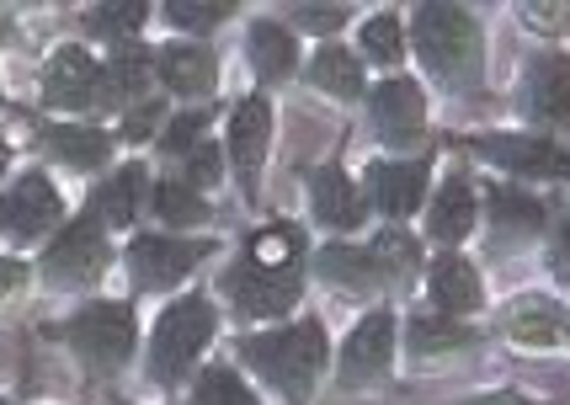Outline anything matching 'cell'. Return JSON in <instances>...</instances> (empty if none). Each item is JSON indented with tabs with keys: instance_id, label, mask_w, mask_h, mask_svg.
Here are the masks:
<instances>
[{
	"instance_id": "2e32d148",
	"label": "cell",
	"mask_w": 570,
	"mask_h": 405,
	"mask_svg": "<svg viewBox=\"0 0 570 405\" xmlns=\"http://www.w3.org/2000/svg\"><path fill=\"white\" fill-rule=\"evenodd\" d=\"M368 187L390 219H405V214H416V202L426 192V171H422V160L416 166H373Z\"/></svg>"
},
{
	"instance_id": "e575fe53",
	"label": "cell",
	"mask_w": 570,
	"mask_h": 405,
	"mask_svg": "<svg viewBox=\"0 0 570 405\" xmlns=\"http://www.w3.org/2000/svg\"><path fill=\"white\" fill-rule=\"evenodd\" d=\"M203 124H208V101H203L198 112H187V118H176V124L166 128V139H160V145H166V150H176V155H187V150H193V139H198V134H203Z\"/></svg>"
},
{
	"instance_id": "4316f807",
	"label": "cell",
	"mask_w": 570,
	"mask_h": 405,
	"mask_svg": "<svg viewBox=\"0 0 570 405\" xmlns=\"http://www.w3.org/2000/svg\"><path fill=\"white\" fill-rule=\"evenodd\" d=\"M474 336L464 326H453V320H438V315H416L411 320V347L416 357H432V353H448V347H470Z\"/></svg>"
},
{
	"instance_id": "7c38bea8",
	"label": "cell",
	"mask_w": 570,
	"mask_h": 405,
	"mask_svg": "<svg viewBox=\"0 0 570 405\" xmlns=\"http://www.w3.org/2000/svg\"><path fill=\"white\" fill-rule=\"evenodd\" d=\"M373 124L390 145H411L426 124V97L416 80H384L373 91Z\"/></svg>"
},
{
	"instance_id": "30bf717a",
	"label": "cell",
	"mask_w": 570,
	"mask_h": 405,
	"mask_svg": "<svg viewBox=\"0 0 570 405\" xmlns=\"http://www.w3.org/2000/svg\"><path fill=\"white\" fill-rule=\"evenodd\" d=\"M59 214H65V202L53 192V181L49 177H22L11 192H6L0 225H6V235H17V240H32V235H43V229L59 225Z\"/></svg>"
},
{
	"instance_id": "ac0fdd59",
	"label": "cell",
	"mask_w": 570,
	"mask_h": 405,
	"mask_svg": "<svg viewBox=\"0 0 570 405\" xmlns=\"http://www.w3.org/2000/svg\"><path fill=\"white\" fill-rule=\"evenodd\" d=\"M432 304L448 309V315H470L480 304V278H474V267L464 256H443L432 267Z\"/></svg>"
},
{
	"instance_id": "f35d334b",
	"label": "cell",
	"mask_w": 570,
	"mask_h": 405,
	"mask_svg": "<svg viewBox=\"0 0 570 405\" xmlns=\"http://www.w3.org/2000/svg\"><path fill=\"white\" fill-rule=\"evenodd\" d=\"M522 11H528V22L533 27H549V32L566 27V6H522Z\"/></svg>"
},
{
	"instance_id": "4dcf8cb0",
	"label": "cell",
	"mask_w": 570,
	"mask_h": 405,
	"mask_svg": "<svg viewBox=\"0 0 570 405\" xmlns=\"http://www.w3.org/2000/svg\"><path fill=\"white\" fill-rule=\"evenodd\" d=\"M512 330H518L528 347H549L554 342V304H544V299H522L518 309H512Z\"/></svg>"
},
{
	"instance_id": "b9f144b4",
	"label": "cell",
	"mask_w": 570,
	"mask_h": 405,
	"mask_svg": "<svg viewBox=\"0 0 570 405\" xmlns=\"http://www.w3.org/2000/svg\"><path fill=\"white\" fill-rule=\"evenodd\" d=\"M474 405H528L522 395H485V401H474Z\"/></svg>"
},
{
	"instance_id": "ffe728a7",
	"label": "cell",
	"mask_w": 570,
	"mask_h": 405,
	"mask_svg": "<svg viewBox=\"0 0 570 405\" xmlns=\"http://www.w3.org/2000/svg\"><path fill=\"white\" fill-rule=\"evenodd\" d=\"M139 192H145V166H124L112 181H101V187H97L91 214H97V219H107V225H134Z\"/></svg>"
},
{
	"instance_id": "8d00e7d4",
	"label": "cell",
	"mask_w": 570,
	"mask_h": 405,
	"mask_svg": "<svg viewBox=\"0 0 570 405\" xmlns=\"http://www.w3.org/2000/svg\"><path fill=\"white\" fill-rule=\"evenodd\" d=\"M294 22L309 32H336L347 22V6H294Z\"/></svg>"
},
{
	"instance_id": "3957f363",
	"label": "cell",
	"mask_w": 570,
	"mask_h": 405,
	"mask_svg": "<svg viewBox=\"0 0 570 405\" xmlns=\"http://www.w3.org/2000/svg\"><path fill=\"white\" fill-rule=\"evenodd\" d=\"M208 336H214V304L203 299V294H187V299H176L166 315H160V326H155V342H149V374L160 384L181 379L187 368H193V357L208 347Z\"/></svg>"
},
{
	"instance_id": "5b68a950",
	"label": "cell",
	"mask_w": 570,
	"mask_h": 405,
	"mask_svg": "<svg viewBox=\"0 0 570 405\" xmlns=\"http://www.w3.org/2000/svg\"><path fill=\"white\" fill-rule=\"evenodd\" d=\"M224 294L235 299L240 315H288L298 299V273H288V267H262V261L240 256V261L224 273Z\"/></svg>"
},
{
	"instance_id": "d590c367",
	"label": "cell",
	"mask_w": 570,
	"mask_h": 405,
	"mask_svg": "<svg viewBox=\"0 0 570 405\" xmlns=\"http://www.w3.org/2000/svg\"><path fill=\"white\" fill-rule=\"evenodd\" d=\"M187 177L198 181V187H214V181H219V145H208V139L193 145V150H187Z\"/></svg>"
},
{
	"instance_id": "836d02e7",
	"label": "cell",
	"mask_w": 570,
	"mask_h": 405,
	"mask_svg": "<svg viewBox=\"0 0 570 405\" xmlns=\"http://www.w3.org/2000/svg\"><path fill=\"white\" fill-rule=\"evenodd\" d=\"M363 49H368L379 65H395L400 59V17H390V11L373 17V22L363 27Z\"/></svg>"
},
{
	"instance_id": "f1b7e54d",
	"label": "cell",
	"mask_w": 570,
	"mask_h": 405,
	"mask_svg": "<svg viewBox=\"0 0 570 405\" xmlns=\"http://www.w3.org/2000/svg\"><path fill=\"white\" fill-rule=\"evenodd\" d=\"M491 214H497L501 229H518V235L544 229V208L533 198H522V192H512V187H497V192H491Z\"/></svg>"
},
{
	"instance_id": "52a82bcc",
	"label": "cell",
	"mask_w": 570,
	"mask_h": 405,
	"mask_svg": "<svg viewBox=\"0 0 570 405\" xmlns=\"http://www.w3.org/2000/svg\"><path fill=\"white\" fill-rule=\"evenodd\" d=\"M208 246L198 240H171V235H145V240H134V251H128V267H134V278L139 288H171L181 283L193 267L203 261Z\"/></svg>"
},
{
	"instance_id": "e0dca14e",
	"label": "cell",
	"mask_w": 570,
	"mask_h": 405,
	"mask_svg": "<svg viewBox=\"0 0 570 405\" xmlns=\"http://www.w3.org/2000/svg\"><path fill=\"white\" fill-rule=\"evenodd\" d=\"M528 101L539 118H570V59L566 53H549L533 65L528 76Z\"/></svg>"
},
{
	"instance_id": "d6986e66",
	"label": "cell",
	"mask_w": 570,
	"mask_h": 405,
	"mask_svg": "<svg viewBox=\"0 0 570 405\" xmlns=\"http://www.w3.org/2000/svg\"><path fill=\"white\" fill-rule=\"evenodd\" d=\"M43 145H49L65 166H80V171H91V166H101V160L112 155V139H107L101 128H75V124L49 128V134H43Z\"/></svg>"
},
{
	"instance_id": "ab89813d",
	"label": "cell",
	"mask_w": 570,
	"mask_h": 405,
	"mask_svg": "<svg viewBox=\"0 0 570 405\" xmlns=\"http://www.w3.org/2000/svg\"><path fill=\"white\" fill-rule=\"evenodd\" d=\"M149 128H155V107H145V112H134V118H128V139H145Z\"/></svg>"
},
{
	"instance_id": "1f68e13d",
	"label": "cell",
	"mask_w": 570,
	"mask_h": 405,
	"mask_svg": "<svg viewBox=\"0 0 570 405\" xmlns=\"http://www.w3.org/2000/svg\"><path fill=\"white\" fill-rule=\"evenodd\" d=\"M145 6L139 0H128V6H97V11H86V27L101 32V38H128V32H139L145 27Z\"/></svg>"
},
{
	"instance_id": "7402d4cb",
	"label": "cell",
	"mask_w": 570,
	"mask_h": 405,
	"mask_svg": "<svg viewBox=\"0 0 570 405\" xmlns=\"http://www.w3.org/2000/svg\"><path fill=\"white\" fill-rule=\"evenodd\" d=\"M250 59H256V76L262 80H283L294 70V32L277 22H256L250 27Z\"/></svg>"
},
{
	"instance_id": "603a6c76",
	"label": "cell",
	"mask_w": 570,
	"mask_h": 405,
	"mask_svg": "<svg viewBox=\"0 0 570 405\" xmlns=\"http://www.w3.org/2000/svg\"><path fill=\"white\" fill-rule=\"evenodd\" d=\"M309 80L331 91V97H363V59H352L347 49H331L325 43L315 59H309Z\"/></svg>"
},
{
	"instance_id": "277c9868",
	"label": "cell",
	"mask_w": 570,
	"mask_h": 405,
	"mask_svg": "<svg viewBox=\"0 0 570 405\" xmlns=\"http://www.w3.org/2000/svg\"><path fill=\"white\" fill-rule=\"evenodd\" d=\"M43 97H49V107H70V112H97V107H107L112 101V80H107V70H101L97 59L86 49H75V43H65V49L49 59V76H43Z\"/></svg>"
},
{
	"instance_id": "9a60e30c",
	"label": "cell",
	"mask_w": 570,
	"mask_h": 405,
	"mask_svg": "<svg viewBox=\"0 0 570 405\" xmlns=\"http://www.w3.org/2000/svg\"><path fill=\"white\" fill-rule=\"evenodd\" d=\"M309 198H315L321 225H331V229H352L357 219H363V192H357L336 166H325V171L309 177Z\"/></svg>"
},
{
	"instance_id": "8fae6325",
	"label": "cell",
	"mask_w": 570,
	"mask_h": 405,
	"mask_svg": "<svg viewBox=\"0 0 570 405\" xmlns=\"http://www.w3.org/2000/svg\"><path fill=\"white\" fill-rule=\"evenodd\" d=\"M390 357H395V320L384 309H373L368 320L347 336V347H342V384L379 379L390 368Z\"/></svg>"
},
{
	"instance_id": "f546056e",
	"label": "cell",
	"mask_w": 570,
	"mask_h": 405,
	"mask_svg": "<svg viewBox=\"0 0 570 405\" xmlns=\"http://www.w3.org/2000/svg\"><path fill=\"white\" fill-rule=\"evenodd\" d=\"M193 405H256V395L240 384L235 368H208L193 389Z\"/></svg>"
},
{
	"instance_id": "60d3db41",
	"label": "cell",
	"mask_w": 570,
	"mask_h": 405,
	"mask_svg": "<svg viewBox=\"0 0 570 405\" xmlns=\"http://www.w3.org/2000/svg\"><path fill=\"white\" fill-rule=\"evenodd\" d=\"M22 261H0V294H6V288H17V283H22Z\"/></svg>"
},
{
	"instance_id": "cb8c5ba5",
	"label": "cell",
	"mask_w": 570,
	"mask_h": 405,
	"mask_svg": "<svg viewBox=\"0 0 570 405\" xmlns=\"http://www.w3.org/2000/svg\"><path fill=\"white\" fill-rule=\"evenodd\" d=\"M321 273H325V283H342V288H373V283L384 278L368 246H325Z\"/></svg>"
},
{
	"instance_id": "ba28073f",
	"label": "cell",
	"mask_w": 570,
	"mask_h": 405,
	"mask_svg": "<svg viewBox=\"0 0 570 405\" xmlns=\"http://www.w3.org/2000/svg\"><path fill=\"white\" fill-rule=\"evenodd\" d=\"M43 273L53 283H97L107 273V240H101V229L91 219H80L75 229H65L59 240L49 246V261H43Z\"/></svg>"
},
{
	"instance_id": "5bb4252c",
	"label": "cell",
	"mask_w": 570,
	"mask_h": 405,
	"mask_svg": "<svg viewBox=\"0 0 570 405\" xmlns=\"http://www.w3.org/2000/svg\"><path fill=\"white\" fill-rule=\"evenodd\" d=\"M155 76L176 97H208L214 91V53L193 49V43H166V49H155Z\"/></svg>"
},
{
	"instance_id": "83f0119b",
	"label": "cell",
	"mask_w": 570,
	"mask_h": 405,
	"mask_svg": "<svg viewBox=\"0 0 570 405\" xmlns=\"http://www.w3.org/2000/svg\"><path fill=\"white\" fill-rule=\"evenodd\" d=\"M149 76H155V49H139V43H124V49L112 53V91H145Z\"/></svg>"
},
{
	"instance_id": "74e56055",
	"label": "cell",
	"mask_w": 570,
	"mask_h": 405,
	"mask_svg": "<svg viewBox=\"0 0 570 405\" xmlns=\"http://www.w3.org/2000/svg\"><path fill=\"white\" fill-rule=\"evenodd\" d=\"M549 256H554V273H560V278H570V214L560 219V229H554V246H549Z\"/></svg>"
},
{
	"instance_id": "484cf974",
	"label": "cell",
	"mask_w": 570,
	"mask_h": 405,
	"mask_svg": "<svg viewBox=\"0 0 570 405\" xmlns=\"http://www.w3.org/2000/svg\"><path fill=\"white\" fill-rule=\"evenodd\" d=\"M368 251H373V261H379L384 278H405V273H416V261H422V246H416L405 229H384Z\"/></svg>"
},
{
	"instance_id": "7bdbcfd3",
	"label": "cell",
	"mask_w": 570,
	"mask_h": 405,
	"mask_svg": "<svg viewBox=\"0 0 570 405\" xmlns=\"http://www.w3.org/2000/svg\"><path fill=\"white\" fill-rule=\"evenodd\" d=\"M6 160H11V155H6V145H0V171H6Z\"/></svg>"
},
{
	"instance_id": "d6a6232c",
	"label": "cell",
	"mask_w": 570,
	"mask_h": 405,
	"mask_svg": "<svg viewBox=\"0 0 570 405\" xmlns=\"http://www.w3.org/2000/svg\"><path fill=\"white\" fill-rule=\"evenodd\" d=\"M229 11H235L229 0H214V6H198V0H171V6H166V17H171L176 27H193V32H208V27H219Z\"/></svg>"
},
{
	"instance_id": "4fadbf2b",
	"label": "cell",
	"mask_w": 570,
	"mask_h": 405,
	"mask_svg": "<svg viewBox=\"0 0 570 405\" xmlns=\"http://www.w3.org/2000/svg\"><path fill=\"white\" fill-rule=\"evenodd\" d=\"M267 139H273V107L262 97H246L235 107V118H229V155H235V166H240V177H256L262 171V160H267Z\"/></svg>"
},
{
	"instance_id": "d4e9b609",
	"label": "cell",
	"mask_w": 570,
	"mask_h": 405,
	"mask_svg": "<svg viewBox=\"0 0 570 405\" xmlns=\"http://www.w3.org/2000/svg\"><path fill=\"white\" fill-rule=\"evenodd\" d=\"M155 214H160L166 225L187 229V225H203V219H208V202H203L187 181H160V187H155Z\"/></svg>"
},
{
	"instance_id": "44dd1931",
	"label": "cell",
	"mask_w": 570,
	"mask_h": 405,
	"mask_svg": "<svg viewBox=\"0 0 570 405\" xmlns=\"http://www.w3.org/2000/svg\"><path fill=\"white\" fill-rule=\"evenodd\" d=\"M474 229V187L464 177H453L432 202V235L438 240H464Z\"/></svg>"
},
{
	"instance_id": "8992f818",
	"label": "cell",
	"mask_w": 570,
	"mask_h": 405,
	"mask_svg": "<svg viewBox=\"0 0 570 405\" xmlns=\"http://www.w3.org/2000/svg\"><path fill=\"white\" fill-rule=\"evenodd\" d=\"M70 347L80 357H91V363H124L134 353V309L112 299L80 309L70 326Z\"/></svg>"
},
{
	"instance_id": "6da1fadb",
	"label": "cell",
	"mask_w": 570,
	"mask_h": 405,
	"mask_svg": "<svg viewBox=\"0 0 570 405\" xmlns=\"http://www.w3.org/2000/svg\"><path fill=\"white\" fill-rule=\"evenodd\" d=\"M240 357H246L262 379H273L277 389H288L294 401H304L309 384L321 379V368H325V336L315 320H304V326L250 336L246 347H240Z\"/></svg>"
},
{
	"instance_id": "9c48e42d",
	"label": "cell",
	"mask_w": 570,
	"mask_h": 405,
	"mask_svg": "<svg viewBox=\"0 0 570 405\" xmlns=\"http://www.w3.org/2000/svg\"><path fill=\"white\" fill-rule=\"evenodd\" d=\"M474 150L485 160H497L507 171H522V177H570V155L549 139H528V134H485L474 139Z\"/></svg>"
},
{
	"instance_id": "7a4b0ae2",
	"label": "cell",
	"mask_w": 570,
	"mask_h": 405,
	"mask_svg": "<svg viewBox=\"0 0 570 405\" xmlns=\"http://www.w3.org/2000/svg\"><path fill=\"white\" fill-rule=\"evenodd\" d=\"M416 53L443 80H474L480 70V32L474 17L459 6H416Z\"/></svg>"
}]
</instances>
